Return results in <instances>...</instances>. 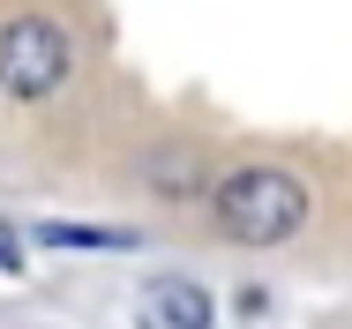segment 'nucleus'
<instances>
[{
    "label": "nucleus",
    "instance_id": "1",
    "mask_svg": "<svg viewBox=\"0 0 352 329\" xmlns=\"http://www.w3.org/2000/svg\"><path fill=\"white\" fill-rule=\"evenodd\" d=\"M217 232L240 240V247H278L307 225V188L285 172V165H240L232 180H217Z\"/></svg>",
    "mask_w": 352,
    "mask_h": 329
},
{
    "label": "nucleus",
    "instance_id": "2",
    "mask_svg": "<svg viewBox=\"0 0 352 329\" xmlns=\"http://www.w3.org/2000/svg\"><path fill=\"white\" fill-rule=\"evenodd\" d=\"M60 75H68V30L53 15H15L0 30V90L45 98V90H60Z\"/></svg>",
    "mask_w": 352,
    "mask_h": 329
},
{
    "label": "nucleus",
    "instance_id": "3",
    "mask_svg": "<svg viewBox=\"0 0 352 329\" xmlns=\"http://www.w3.org/2000/svg\"><path fill=\"white\" fill-rule=\"evenodd\" d=\"M142 315L150 322H173V329H203L210 322V292H195V284H150L142 292Z\"/></svg>",
    "mask_w": 352,
    "mask_h": 329
},
{
    "label": "nucleus",
    "instance_id": "4",
    "mask_svg": "<svg viewBox=\"0 0 352 329\" xmlns=\"http://www.w3.org/2000/svg\"><path fill=\"white\" fill-rule=\"evenodd\" d=\"M45 247H135L128 232H98V225H45Z\"/></svg>",
    "mask_w": 352,
    "mask_h": 329
},
{
    "label": "nucleus",
    "instance_id": "5",
    "mask_svg": "<svg viewBox=\"0 0 352 329\" xmlns=\"http://www.w3.org/2000/svg\"><path fill=\"white\" fill-rule=\"evenodd\" d=\"M0 269H23V247H15V232H0Z\"/></svg>",
    "mask_w": 352,
    "mask_h": 329
}]
</instances>
